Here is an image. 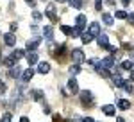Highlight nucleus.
I'll use <instances>...</instances> for the list:
<instances>
[{
    "label": "nucleus",
    "instance_id": "f257e3e1",
    "mask_svg": "<svg viewBox=\"0 0 134 122\" xmlns=\"http://www.w3.org/2000/svg\"><path fill=\"white\" fill-rule=\"evenodd\" d=\"M70 58H72V61L75 65H81V63H84V59H86L82 49H73V50L70 52Z\"/></svg>",
    "mask_w": 134,
    "mask_h": 122
},
{
    "label": "nucleus",
    "instance_id": "f03ea898",
    "mask_svg": "<svg viewBox=\"0 0 134 122\" xmlns=\"http://www.w3.org/2000/svg\"><path fill=\"white\" fill-rule=\"evenodd\" d=\"M40 43H41V38H40V36H32L31 40H27L25 49H27V50H36V49L40 47Z\"/></svg>",
    "mask_w": 134,
    "mask_h": 122
},
{
    "label": "nucleus",
    "instance_id": "7ed1b4c3",
    "mask_svg": "<svg viewBox=\"0 0 134 122\" xmlns=\"http://www.w3.org/2000/svg\"><path fill=\"white\" fill-rule=\"evenodd\" d=\"M79 97H81V102H82V104H91L93 102V92L81 90L79 92Z\"/></svg>",
    "mask_w": 134,
    "mask_h": 122
},
{
    "label": "nucleus",
    "instance_id": "20e7f679",
    "mask_svg": "<svg viewBox=\"0 0 134 122\" xmlns=\"http://www.w3.org/2000/svg\"><path fill=\"white\" fill-rule=\"evenodd\" d=\"M88 30L91 32L95 38H97L98 34H102V27H100V23H98V22H91V23H88Z\"/></svg>",
    "mask_w": 134,
    "mask_h": 122
},
{
    "label": "nucleus",
    "instance_id": "39448f33",
    "mask_svg": "<svg viewBox=\"0 0 134 122\" xmlns=\"http://www.w3.org/2000/svg\"><path fill=\"white\" fill-rule=\"evenodd\" d=\"M2 38H4V43H5L7 47H14V45H16V36H14V32H11V30L5 32Z\"/></svg>",
    "mask_w": 134,
    "mask_h": 122
},
{
    "label": "nucleus",
    "instance_id": "423d86ee",
    "mask_svg": "<svg viewBox=\"0 0 134 122\" xmlns=\"http://www.w3.org/2000/svg\"><path fill=\"white\" fill-rule=\"evenodd\" d=\"M102 113L107 115V117H116V106H113V104H104Z\"/></svg>",
    "mask_w": 134,
    "mask_h": 122
},
{
    "label": "nucleus",
    "instance_id": "0eeeda50",
    "mask_svg": "<svg viewBox=\"0 0 134 122\" xmlns=\"http://www.w3.org/2000/svg\"><path fill=\"white\" fill-rule=\"evenodd\" d=\"M34 74H36V70H34L32 67H29L27 70H23V74H21V81H23V83H29V81H32Z\"/></svg>",
    "mask_w": 134,
    "mask_h": 122
},
{
    "label": "nucleus",
    "instance_id": "6e6552de",
    "mask_svg": "<svg viewBox=\"0 0 134 122\" xmlns=\"http://www.w3.org/2000/svg\"><path fill=\"white\" fill-rule=\"evenodd\" d=\"M25 59H27V63H29V67L36 65V63H38V52H36V50H27Z\"/></svg>",
    "mask_w": 134,
    "mask_h": 122
},
{
    "label": "nucleus",
    "instance_id": "1a4fd4ad",
    "mask_svg": "<svg viewBox=\"0 0 134 122\" xmlns=\"http://www.w3.org/2000/svg\"><path fill=\"white\" fill-rule=\"evenodd\" d=\"M68 92H72V93H79V83H77V79L75 77H70L68 79Z\"/></svg>",
    "mask_w": 134,
    "mask_h": 122
},
{
    "label": "nucleus",
    "instance_id": "9d476101",
    "mask_svg": "<svg viewBox=\"0 0 134 122\" xmlns=\"http://www.w3.org/2000/svg\"><path fill=\"white\" fill-rule=\"evenodd\" d=\"M100 65H102L104 68H107V70H113L114 67H116V65H114V59H113V56H109V58H104V59L100 61Z\"/></svg>",
    "mask_w": 134,
    "mask_h": 122
},
{
    "label": "nucleus",
    "instance_id": "9b49d317",
    "mask_svg": "<svg viewBox=\"0 0 134 122\" xmlns=\"http://www.w3.org/2000/svg\"><path fill=\"white\" fill-rule=\"evenodd\" d=\"M21 74H23V72H21V68L18 67V63H16L14 67H11V68H9V77H13V79L21 77Z\"/></svg>",
    "mask_w": 134,
    "mask_h": 122
},
{
    "label": "nucleus",
    "instance_id": "f8f14e48",
    "mask_svg": "<svg viewBox=\"0 0 134 122\" xmlns=\"http://www.w3.org/2000/svg\"><path fill=\"white\" fill-rule=\"evenodd\" d=\"M43 36H45V40L52 41L54 40V27L52 25H45L43 27Z\"/></svg>",
    "mask_w": 134,
    "mask_h": 122
},
{
    "label": "nucleus",
    "instance_id": "ddd939ff",
    "mask_svg": "<svg viewBox=\"0 0 134 122\" xmlns=\"http://www.w3.org/2000/svg\"><path fill=\"white\" fill-rule=\"evenodd\" d=\"M97 43L105 49V47L109 45V36H107V34H98V36H97Z\"/></svg>",
    "mask_w": 134,
    "mask_h": 122
},
{
    "label": "nucleus",
    "instance_id": "4468645a",
    "mask_svg": "<svg viewBox=\"0 0 134 122\" xmlns=\"http://www.w3.org/2000/svg\"><path fill=\"white\" fill-rule=\"evenodd\" d=\"M86 22H88L86 14H77V18H75V25H77V27L84 29V27H86Z\"/></svg>",
    "mask_w": 134,
    "mask_h": 122
},
{
    "label": "nucleus",
    "instance_id": "2eb2a0df",
    "mask_svg": "<svg viewBox=\"0 0 134 122\" xmlns=\"http://www.w3.org/2000/svg\"><path fill=\"white\" fill-rule=\"evenodd\" d=\"M38 72L43 74V75H45V74H48V72H50V65H48L47 61H41V63L38 65Z\"/></svg>",
    "mask_w": 134,
    "mask_h": 122
},
{
    "label": "nucleus",
    "instance_id": "dca6fc26",
    "mask_svg": "<svg viewBox=\"0 0 134 122\" xmlns=\"http://www.w3.org/2000/svg\"><path fill=\"white\" fill-rule=\"evenodd\" d=\"M116 108H118V110H124V111H127V110H131V101H127V99H120Z\"/></svg>",
    "mask_w": 134,
    "mask_h": 122
},
{
    "label": "nucleus",
    "instance_id": "f3484780",
    "mask_svg": "<svg viewBox=\"0 0 134 122\" xmlns=\"http://www.w3.org/2000/svg\"><path fill=\"white\" fill-rule=\"evenodd\" d=\"M11 56L14 58V59L18 61V59H21V58H25L27 56V50H21V49H14V50L11 52Z\"/></svg>",
    "mask_w": 134,
    "mask_h": 122
},
{
    "label": "nucleus",
    "instance_id": "a211bd4d",
    "mask_svg": "<svg viewBox=\"0 0 134 122\" xmlns=\"http://www.w3.org/2000/svg\"><path fill=\"white\" fill-rule=\"evenodd\" d=\"M93 38H95V36H93V34L90 32V30H86V32H82V36H81V40H82V43H84V45L91 43V41H93Z\"/></svg>",
    "mask_w": 134,
    "mask_h": 122
},
{
    "label": "nucleus",
    "instance_id": "6ab92c4d",
    "mask_svg": "<svg viewBox=\"0 0 134 122\" xmlns=\"http://www.w3.org/2000/svg\"><path fill=\"white\" fill-rule=\"evenodd\" d=\"M95 70H97V74H98V75H102V77H109V70H107V68H104L100 63L95 67Z\"/></svg>",
    "mask_w": 134,
    "mask_h": 122
},
{
    "label": "nucleus",
    "instance_id": "aec40b11",
    "mask_svg": "<svg viewBox=\"0 0 134 122\" xmlns=\"http://www.w3.org/2000/svg\"><path fill=\"white\" fill-rule=\"evenodd\" d=\"M102 22L105 23V25H113V23H114V16H113V14H109V13H104V14H102Z\"/></svg>",
    "mask_w": 134,
    "mask_h": 122
},
{
    "label": "nucleus",
    "instance_id": "412c9836",
    "mask_svg": "<svg viewBox=\"0 0 134 122\" xmlns=\"http://www.w3.org/2000/svg\"><path fill=\"white\" fill-rule=\"evenodd\" d=\"M31 95H32V99H34V101L41 102V101H43V95H45V93H43L41 90H31Z\"/></svg>",
    "mask_w": 134,
    "mask_h": 122
},
{
    "label": "nucleus",
    "instance_id": "4be33fe9",
    "mask_svg": "<svg viewBox=\"0 0 134 122\" xmlns=\"http://www.w3.org/2000/svg\"><path fill=\"white\" fill-rule=\"evenodd\" d=\"M113 83H114V86H116V88H124L125 79H122V77L116 74V75H113Z\"/></svg>",
    "mask_w": 134,
    "mask_h": 122
},
{
    "label": "nucleus",
    "instance_id": "5701e85b",
    "mask_svg": "<svg viewBox=\"0 0 134 122\" xmlns=\"http://www.w3.org/2000/svg\"><path fill=\"white\" fill-rule=\"evenodd\" d=\"M2 63H4V67H7V68H11V67H14L18 61L14 59L13 56H9V58H5V59H2Z\"/></svg>",
    "mask_w": 134,
    "mask_h": 122
},
{
    "label": "nucleus",
    "instance_id": "b1692460",
    "mask_svg": "<svg viewBox=\"0 0 134 122\" xmlns=\"http://www.w3.org/2000/svg\"><path fill=\"white\" fill-rule=\"evenodd\" d=\"M122 68L124 70H134V61H129V59L122 61Z\"/></svg>",
    "mask_w": 134,
    "mask_h": 122
},
{
    "label": "nucleus",
    "instance_id": "393cba45",
    "mask_svg": "<svg viewBox=\"0 0 134 122\" xmlns=\"http://www.w3.org/2000/svg\"><path fill=\"white\" fill-rule=\"evenodd\" d=\"M47 16H48L52 22L57 20V16H55V13H54V6H48V7H47Z\"/></svg>",
    "mask_w": 134,
    "mask_h": 122
},
{
    "label": "nucleus",
    "instance_id": "a878e982",
    "mask_svg": "<svg viewBox=\"0 0 134 122\" xmlns=\"http://www.w3.org/2000/svg\"><path fill=\"white\" fill-rule=\"evenodd\" d=\"M70 75H72V77H75V75H77V74H79V72H81V67H79V65H75V63H73L72 67H70Z\"/></svg>",
    "mask_w": 134,
    "mask_h": 122
},
{
    "label": "nucleus",
    "instance_id": "bb28decb",
    "mask_svg": "<svg viewBox=\"0 0 134 122\" xmlns=\"http://www.w3.org/2000/svg\"><path fill=\"white\" fill-rule=\"evenodd\" d=\"M114 16H116V18H118V20H127V18H129V14H127V13H125V11H116V13H114Z\"/></svg>",
    "mask_w": 134,
    "mask_h": 122
},
{
    "label": "nucleus",
    "instance_id": "cd10ccee",
    "mask_svg": "<svg viewBox=\"0 0 134 122\" xmlns=\"http://www.w3.org/2000/svg\"><path fill=\"white\" fill-rule=\"evenodd\" d=\"M68 2H70V6L73 9H81L82 7V0H68Z\"/></svg>",
    "mask_w": 134,
    "mask_h": 122
},
{
    "label": "nucleus",
    "instance_id": "c85d7f7f",
    "mask_svg": "<svg viewBox=\"0 0 134 122\" xmlns=\"http://www.w3.org/2000/svg\"><path fill=\"white\" fill-rule=\"evenodd\" d=\"M72 27H70V25H61V32L63 34H66V36H72Z\"/></svg>",
    "mask_w": 134,
    "mask_h": 122
},
{
    "label": "nucleus",
    "instance_id": "c756f323",
    "mask_svg": "<svg viewBox=\"0 0 134 122\" xmlns=\"http://www.w3.org/2000/svg\"><path fill=\"white\" fill-rule=\"evenodd\" d=\"M124 90L127 92V93H132V92H134V86L131 84V83H127V81H125V84H124Z\"/></svg>",
    "mask_w": 134,
    "mask_h": 122
},
{
    "label": "nucleus",
    "instance_id": "7c9ffc66",
    "mask_svg": "<svg viewBox=\"0 0 134 122\" xmlns=\"http://www.w3.org/2000/svg\"><path fill=\"white\" fill-rule=\"evenodd\" d=\"M0 122H13L11 113H4V115H2V119H0Z\"/></svg>",
    "mask_w": 134,
    "mask_h": 122
},
{
    "label": "nucleus",
    "instance_id": "2f4dec72",
    "mask_svg": "<svg viewBox=\"0 0 134 122\" xmlns=\"http://www.w3.org/2000/svg\"><path fill=\"white\" fill-rule=\"evenodd\" d=\"M5 92H7V86H5V83L0 81V97H2V95H4Z\"/></svg>",
    "mask_w": 134,
    "mask_h": 122
},
{
    "label": "nucleus",
    "instance_id": "473e14b6",
    "mask_svg": "<svg viewBox=\"0 0 134 122\" xmlns=\"http://www.w3.org/2000/svg\"><path fill=\"white\" fill-rule=\"evenodd\" d=\"M32 18L38 22V20H41V13L40 11H32Z\"/></svg>",
    "mask_w": 134,
    "mask_h": 122
},
{
    "label": "nucleus",
    "instance_id": "72a5a7b5",
    "mask_svg": "<svg viewBox=\"0 0 134 122\" xmlns=\"http://www.w3.org/2000/svg\"><path fill=\"white\" fill-rule=\"evenodd\" d=\"M16 29H18V23H16V22H11V23H9V30H11V32H14Z\"/></svg>",
    "mask_w": 134,
    "mask_h": 122
},
{
    "label": "nucleus",
    "instance_id": "f704fd0d",
    "mask_svg": "<svg viewBox=\"0 0 134 122\" xmlns=\"http://www.w3.org/2000/svg\"><path fill=\"white\" fill-rule=\"evenodd\" d=\"M95 9H97V11H102V2H100V0H97V2H95Z\"/></svg>",
    "mask_w": 134,
    "mask_h": 122
},
{
    "label": "nucleus",
    "instance_id": "c9c22d12",
    "mask_svg": "<svg viewBox=\"0 0 134 122\" xmlns=\"http://www.w3.org/2000/svg\"><path fill=\"white\" fill-rule=\"evenodd\" d=\"M25 4L31 6V7H34V6H36V0H25Z\"/></svg>",
    "mask_w": 134,
    "mask_h": 122
},
{
    "label": "nucleus",
    "instance_id": "e433bc0d",
    "mask_svg": "<svg viewBox=\"0 0 134 122\" xmlns=\"http://www.w3.org/2000/svg\"><path fill=\"white\" fill-rule=\"evenodd\" d=\"M88 63H90V65H98L100 61H98V59H90V61H88Z\"/></svg>",
    "mask_w": 134,
    "mask_h": 122
},
{
    "label": "nucleus",
    "instance_id": "4c0bfd02",
    "mask_svg": "<svg viewBox=\"0 0 134 122\" xmlns=\"http://www.w3.org/2000/svg\"><path fill=\"white\" fill-rule=\"evenodd\" d=\"M127 20L131 22V23H134V13H132V14H129V18H127Z\"/></svg>",
    "mask_w": 134,
    "mask_h": 122
},
{
    "label": "nucleus",
    "instance_id": "58836bf2",
    "mask_svg": "<svg viewBox=\"0 0 134 122\" xmlns=\"http://www.w3.org/2000/svg\"><path fill=\"white\" fill-rule=\"evenodd\" d=\"M131 2H132V0H122V4H124L125 7H127V6H129V4H131Z\"/></svg>",
    "mask_w": 134,
    "mask_h": 122
},
{
    "label": "nucleus",
    "instance_id": "ea45409f",
    "mask_svg": "<svg viewBox=\"0 0 134 122\" xmlns=\"http://www.w3.org/2000/svg\"><path fill=\"white\" fill-rule=\"evenodd\" d=\"M82 122H95V120H93L91 117H86V119H82Z\"/></svg>",
    "mask_w": 134,
    "mask_h": 122
},
{
    "label": "nucleus",
    "instance_id": "a19ab883",
    "mask_svg": "<svg viewBox=\"0 0 134 122\" xmlns=\"http://www.w3.org/2000/svg\"><path fill=\"white\" fill-rule=\"evenodd\" d=\"M20 122H31V120H29V117H21Z\"/></svg>",
    "mask_w": 134,
    "mask_h": 122
},
{
    "label": "nucleus",
    "instance_id": "79ce46f5",
    "mask_svg": "<svg viewBox=\"0 0 134 122\" xmlns=\"http://www.w3.org/2000/svg\"><path fill=\"white\" fill-rule=\"evenodd\" d=\"M116 122H125V119H122V117H116Z\"/></svg>",
    "mask_w": 134,
    "mask_h": 122
},
{
    "label": "nucleus",
    "instance_id": "37998d69",
    "mask_svg": "<svg viewBox=\"0 0 134 122\" xmlns=\"http://www.w3.org/2000/svg\"><path fill=\"white\" fill-rule=\"evenodd\" d=\"M57 4H63V2H68V0H55Z\"/></svg>",
    "mask_w": 134,
    "mask_h": 122
},
{
    "label": "nucleus",
    "instance_id": "c03bdc74",
    "mask_svg": "<svg viewBox=\"0 0 134 122\" xmlns=\"http://www.w3.org/2000/svg\"><path fill=\"white\" fill-rule=\"evenodd\" d=\"M131 54H132V58H134V50H132V52H131Z\"/></svg>",
    "mask_w": 134,
    "mask_h": 122
},
{
    "label": "nucleus",
    "instance_id": "a18cd8bd",
    "mask_svg": "<svg viewBox=\"0 0 134 122\" xmlns=\"http://www.w3.org/2000/svg\"><path fill=\"white\" fill-rule=\"evenodd\" d=\"M95 122H97V120H95Z\"/></svg>",
    "mask_w": 134,
    "mask_h": 122
}]
</instances>
